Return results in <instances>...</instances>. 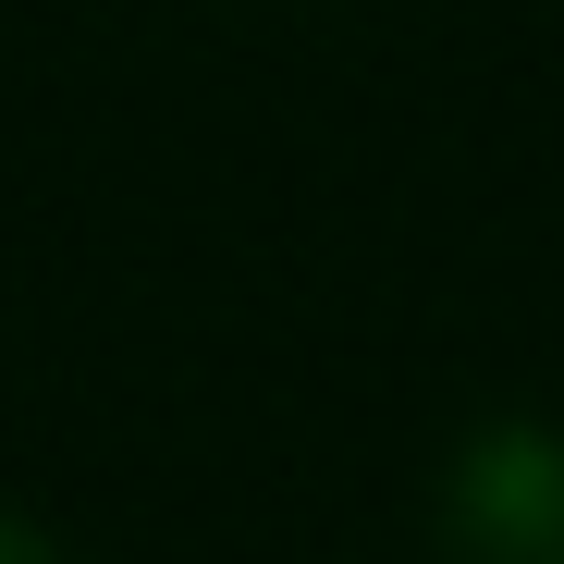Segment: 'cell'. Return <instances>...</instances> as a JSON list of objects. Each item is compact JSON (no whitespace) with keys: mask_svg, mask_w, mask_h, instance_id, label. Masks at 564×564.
<instances>
[{"mask_svg":"<svg viewBox=\"0 0 564 564\" xmlns=\"http://www.w3.org/2000/svg\"><path fill=\"white\" fill-rule=\"evenodd\" d=\"M442 564H564V430H479L442 466Z\"/></svg>","mask_w":564,"mask_h":564,"instance_id":"1","label":"cell"},{"mask_svg":"<svg viewBox=\"0 0 564 564\" xmlns=\"http://www.w3.org/2000/svg\"><path fill=\"white\" fill-rule=\"evenodd\" d=\"M0 564H62V552H50L37 528H13V516H0Z\"/></svg>","mask_w":564,"mask_h":564,"instance_id":"2","label":"cell"}]
</instances>
